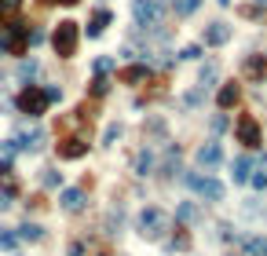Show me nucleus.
<instances>
[{"mask_svg":"<svg viewBox=\"0 0 267 256\" xmlns=\"http://www.w3.org/2000/svg\"><path fill=\"white\" fill-rule=\"evenodd\" d=\"M168 231H172V216L165 213L161 205L139 209V216H136V234L143 238V242H165Z\"/></svg>","mask_w":267,"mask_h":256,"instance_id":"obj_1","label":"nucleus"},{"mask_svg":"<svg viewBox=\"0 0 267 256\" xmlns=\"http://www.w3.org/2000/svg\"><path fill=\"white\" fill-rule=\"evenodd\" d=\"M180 179H183V187H187V190H194V194H198V201L219 205V201L227 198V187L219 183L216 176H209V172H205V176H201V172H183Z\"/></svg>","mask_w":267,"mask_h":256,"instance_id":"obj_2","label":"nucleus"},{"mask_svg":"<svg viewBox=\"0 0 267 256\" xmlns=\"http://www.w3.org/2000/svg\"><path fill=\"white\" fill-rule=\"evenodd\" d=\"M48 95H44V84H22V92L15 95V110L19 114H26L29 121H37V117H44L48 114Z\"/></svg>","mask_w":267,"mask_h":256,"instance_id":"obj_3","label":"nucleus"},{"mask_svg":"<svg viewBox=\"0 0 267 256\" xmlns=\"http://www.w3.org/2000/svg\"><path fill=\"white\" fill-rule=\"evenodd\" d=\"M77 44H81V26H77L73 19H62L52 29V52L59 59H73L77 55Z\"/></svg>","mask_w":267,"mask_h":256,"instance_id":"obj_4","label":"nucleus"},{"mask_svg":"<svg viewBox=\"0 0 267 256\" xmlns=\"http://www.w3.org/2000/svg\"><path fill=\"white\" fill-rule=\"evenodd\" d=\"M26 48H29V26H26V22H11V26H4V33H0V55L22 59Z\"/></svg>","mask_w":267,"mask_h":256,"instance_id":"obj_5","label":"nucleus"},{"mask_svg":"<svg viewBox=\"0 0 267 256\" xmlns=\"http://www.w3.org/2000/svg\"><path fill=\"white\" fill-rule=\"evenodd\" d=\"M132 19L139 29H158L165 19V0H132Z\"/></svg>","mask_w":267,"mask_h":256,"instance_id":"obj_6","label":"nucleus"},{"mask_svg":"<svg viewBox=\"0 0 267 256\" xmlns=\"http://www.w3.org/2000/svg\"><path fill=\"white\" fill-rule=\"evenodd\" d=\"M234 139H238L242 146H249V150H256L263 143V128L256 121V114H238L234 117Z\"/></svg>","mask_w":267,"mask_h":256,"instance_id":"obj_7","label":"nucleus"},{"mask_svg":"<svg viewBox=\"0 0 267 256\" xmlns=\"http://www.w3.org/2000/svg\"><path fill=\"white\" fill-rule=\"evenodd\" d=\"M92 150V143L84 139V135H62V139L55 143V154L59 161H81L84 154Z\"/></svg>","mask_w":267,"mask_h":256,"instance_id":"obj_8","label":"nucleus"},{"mask_svg":"<svg viewBox=\"0 0 267 256\" xmlns=\"http://www.w3.org/2000/svg\"><path fill=\"white\" fill-rule=\"evenodd\" d=\"M59 209H62V213H70V216H81L84 209H88L84 187H62L59 190Z\"/></svg>","mask_w":267,"mask_h":256,"instance_id":"obj_9","label":"nucleus"},{"mask_svg":"<svg viewBox=\"0 0 267 256\" xmlns=\"http://www.w3.org/2000/svg\"><path fill=\"white\" fill-rule=\"evenodd\" d=\"M194 161H198V169H205V172H212V169H219V165H224V146H219L216 139H209V143H201V146L194 150Z\"/></svg>","mask_w":267,"mask_h":256,"instance_id":"obj_10","label":"nucleus"},{"mask_svg":"<svg viewBox=\"0 0 267 256\" xmlns=\"http://www.w3.org/2000/svg\"><path fill=\"white\" fill-rule=\"evenodd\" d=\"M231 37H234V26H227V22H209L205 29H201V48H224Z\"/></svg>","mask_w":267,"mask_h":256,"instance_id":"obj_11","label":"nucleus"},{"mask_svg":"<svg viewBox=\"0 0 267 256\" xmlns=\"http://www.w3.org/2000/svg\"><path fill=\"white\" fill-rule=\"evenodd\" d=\"M263 77H267V55H245L242 59V81H249V84H263Z\"/></svg>","mask_w":267,"mask_h":256,"instance_id":"obj_12","label":"nucleus"},{"mask_svg":"<svg viewBox=\"0 0 267 256\" xmlns=\"http://www.w3.org/2000/svg\"><path fill=\"white\" fill-rule=\"evenodd\" d=\"M15 143H19V154H40V150L48 146V132H44V128L19 132V135H15Z\"/></svg>","mask_w":267,"mask_h":256,"instance_id":"obj_13","label":"nucleus"},{"mask_svg":"<svg viewBox=\"0 0 267 256\" xmlns=\"http://www.w3.org/2000/svg\"><path fill=\"white\" fill-rule=\"evenodd\" d=\"M242 103V84L238 81H224L219 84V92H216V110L219 114H227V110H234Z\"/></svg>","mask_w":267,"mask_h":256,"instance_id":"obj_14","label":"nucleus"},{"mask_svg":"<svg viewBox=\"0 0 267 256\" xmlns=\"http://www.w3.org/2000/svg\"><path fill=\"white\" fill-rule=\"evenodd\" d=\"M191 249H194V238H191V231L187 227H172V234L165 238V252H180V256H191Z\"/></svg>","mask_w":267,"mask_h":256,"instance_id":"obj_15","label":"nucleus"},{"mask_svg":"<svg viewBox=\"0 0 267 256\" xmlns=\"http://www.w3.org/2000/svg\"><path fill=\"white\" fill-rule=\"evenodd\" d=\"M132 172H136L139 179H147V176L158 172V158H154V150H150V146L136 150V158H132Z\"/></svg>","mask_w":267,"mask_h":256,"instance_id":"obj_16","label":"nucleus"},{"mask_svg":"<svg viewBox=\"0 0 267 256\" xmlns=\"http://www.w3.org/2000/svg\"><path fill=\"white\" fill-rule=\"evenodd\" d=\"M205 220V213H201V205L198 201H180L176 205V223L180 227H194V223Z\"/></svg>","mask_w":267,"mask_h":256,"instance_id":"obj_17","label":"nucleus"},{"mask_svg":"<svg viewBox=\"0 0 267 256\" xmlns=\"http://www.w3.org/2000/svg\"><path fill=\"white\" fill-rule=\"evenodd\" d=\"M110 22H114V11H110V8H99V11L88 19V29H84L88 40H99V37L106 33V26H110Z\"/></svg>","mask_w":267,"mask_h":256,"instance_id":"obj_18","label":"nucleus"},{"mask_svg":"<svg viewBox=\"0 0 267 256\" xmlns=\"http://www.w3.org/2000/svg\"><path fill=\"white\" fill-rule=\"evenodd\" d=\"M150 77V66L147 63H132V66H121L117 70V81L121 84H143Z\"/></svg>","mask_w":267,"mask_h":256,"instance_id":"obj_19","label":"nucleus"},{"mask_svg":"<svg viewBox=\"0 0 267 256\" xmlns=\"http://www.w3.org/2000/svg\"><path fill=\"white\" fill-rule=\"evenodd\" d=\"M15 234H19V242H44V238H48V231H44L40 223H33V220L19 223V227H15Z\"/></svg>","mask_w":267,"mask_h":256,"instance_id":"obj_20","label":"nucleus"},{"mask_svg":"<svg viewBox=\"0 0 267 256\" xmlns=\"http://www.w3.org/2000/svg\"><path fill=\"white\" fill-rule=\"evenodd\" d=\"M242 252L245 256H267V234H245L242 238Z\"/></svg>","mask_w":267,"mask_h":256,"instance_id":"obj_21","label":"nucleus"},{"mask_svg":"<svg viewBox=\"0 0 267 256\" xmlns=\"http://www.w3.org/2000/svg\"><path fill=\"white\" fill-rule=\"evenodd\" d=\"M249 176H253V158H234L231 161V179L234 183H249Z\"/></svg>","mask_w":267,"mask_h":256,"instance_id":"obj_22","label":"nucleus"},{"mask_svg":"<svg viewBox=\"0 0 267 256\" xmlns=\"http://www.w3.org/2000/svg\"><path fill=\"white\" fill-rule=\"evenodd\" d=\"M37 73H40V63H37V59H22V63H19V70H15V77H19L22 84H33V77H37Z\"/></svg>","mask_w":267,"mask_h":256,"instance_id":"obj_23","label":"nucleus"},{"mask_svg":"<svg viewBox=\"0 0 267 256\" xmlns=\"http://www.w3.org/2000/svg\"><path fill=\"white\" fill-rule=\"evenodd\" d=\"M216 77H219V70H216V63H205V66L198 70V88H201V92H209V88L216 84Z\"/></svg>","mask_w":267,"mask_h":256,"instance_id":"obj_24","label":"nucleus"},{"mask_svg":"<svg viewBox=\"0 0 267 256\" xmlns=\"http://www.w3.org/2000/svg\"><path fill=\"white\" fill-rule=\"evenodd\" d=\"M143 135H154V139H165V135H168V125H165V117H147V121H143Z\"/></svg>","mask_w":267,"mask_h":256,"instance_id":"obj_25","label":"nucleus"},{"mask_svg":"<svg viewBox=\"0 0 267 256\" xmlns=\"http://www.w3.org/2000/svg\"><path fill=\"white\" fill-rule=\"evenodd\" d=\"M40 187L44 190H62V172L59 169H40Z\"/></svg>","mask_w":267,"mask_h":256,"instance_id":"obj_26","label":"nucleus"},{"mask_svg":"<svg viewBox=\"0 0 267 256\" xmlns=\"http://www.w3.org/2000/svg\"><path fill=\"white\" fill-rule=\"evenodd\" d=\"M121 135H124V125H121V121H110V125L103 128V146H114Z\"/></svg>","mask_w":267,"mask_h":256,"instance_id":"obj_27","label":"nucleus"},{"mask_svg":"<svg viewBox=\"0 0 267 256\" xmlns=\"http://www.w3.org/2000/svg\"><path fill=\"white\" fill-rule=\"evenodd\" d=\"M201 8V0H172V11H176V19H187V15H194Z\"/></svg>","mask_w":267,"mask_h":256,"instance_id":"obj_28","label":"nucleus"},{"mask_svg":"<svg viewBox=\"0 0 267 256\" xmlns=\"http://www.w3.org/2000/svg\"><path fill=\"white\" fill-rule=\"evenodd\" d=\"M201 103H205V92H201V88H194V92H187V95L180 99V107L191 114V110H198V107H201Z\"/></svg>","mask_w":267,"mask_h":256,"instance_id":"obj_29","label":"nucleus"},{"mask_svg":"<svg viewBox=\"0 0 267 256\" xmlns=\"http://www.w3.org/2000/svg\"><path fill=\"white\" fill-rule=\"evenodd\" d=\"M0 249H4V252L19 249V234H15V227H0Z\"/></svg>","mask_w":267,"mask_h":256,"instance_id":"obj_30","label":"nucleus"},{"mask_svg":"<svg viewBox=\"0 0 267 256\" xmlns=\"http://www.w3.org/2000/svg\"><path fill=\"white\" fill-rule=\"evenodd\" d=\"M92 70H96L99 77H106L110 70H117V55H99L96 63H92Z\"/></svg>","mask_w":267,"mask_h":256,"instance_id":"obj_31","label":"nucleus"},{"mask_svg":"<svg viewBox=\"0 0 267 256\" xmlns=\"http://www.w3.org/2000/svg\"><path fill=\"white\" fill-rule=\"evenodd\" d=\"M88 92L96 95V99H103V95L110 92V77H99V73H96V77H92V84H88Z\"/></svg>","mask_w":267,"mask_h":256,"instance_id":"obj_32","label":"nucleus"},{"mask_svg":"<svg viewBox=\"0 0 267 256\" xmlns=\"http://www.w3.org/2000/svg\"><path fill=\"white\" fill-rule=\"evenodd\" d=\"M249 187H253L256 194H263V190H267V172H263V169H256L253 176H249Z\"/></svg>","mask_w":267,"mask_h":256,"instance_id":"obj_33","label":"nucleus"},{"mask_svg":"<svg viewBox=\"0 0 267 256\" xmlns=\"http://www.w3.org/2000/svg\"><path fill=\"white\" fill-rule=\"evenodd\" d=\"M227 125H231V121H227V114H216V117H209V132H212V135L227 132Z\"/></svg>","mask_w":267,"mask_h":256,"instance_id":"obj_34","label":"nucleus"},{"mask_svg":"<svg viewBox=\"0 0 267 256\" xmlns=\"http://www.w3.org/2000/svg\"><path fill=\"white\" fill-rule=\"evenodd\" d=\"M180 59H187V63H194V59H201V44H191V48H183Z\"/></svg>","mask_w":267,"mask_h":256,"instance_id":"obj_35","label":"nucleus"},{"mask_svg":"<svg viewBox=\"0 0 267 256\" xmlns=\"http://www.w3.org/2000/svg\"><path fill=\"white\" fill-rule=\"evenodd\" d=\"M44 95H48V103H62V88L59 84H44Z\"/></svg>","mask_w":267,"mask_h":256,"instance_id":"obj_36","label":"nucleus"},{"mask_svg":"<svg viewBox=\"0 0 267 256\" xmlns=\"http://www.w3.org/2000/svg\"><path fill=\"white\" fill-rule=\"evenodd\" d=\"M0 8H4V15H15L22 8V0H0Z\"/></svg>","mask_w":267,"mask_h":256,"instance_id":"obj_37","label":"nucleus"},{"mask_svg":"<svg viewBox=\"0 0 267 256\" xmlns=\"http://www.w3.org/2000/svg\"><path fill=\"white\" fill-rule=\"evenodd\" d=\"M70 256H84V242H73L70 245Z\"/></svg>","mask_w":267,"mask_h":256,"instance_id":"obj_38","label":"nucleus"},{"mask_svg":"<svg viewBox=\"0 0 267 256\" xmlns=\"http://www.w3.org/2000/svg\"><path fill=\"white\" fill-rule=\"evenodd\" d=\"M11 205H15V201L8 198V194H0V213H8V209H11Z\"/></svg>","mask_w":267,"mask_h":256,"instance_id":"obj_39","label":"nucleus"},{"mask_svg":"<svg viewBox=\"0 0 267 256\" xmlns=\"http://www.w3.org/2000/svg\"><path fill=\"white\" fill-rule=\"evenodd\" d=\"M216 4H219V8H231V0H216Z\"/></svg>","mask_w":267,"mask_h":256,"instance_id":"obj_40","label":"nucleus"},{"mask_svg":"<svg viewBox=\"0 0 267 256\" xmlns=\"http://www.w3.org/2000/svg\"><path fill=\"white\" fill-rule=\"evenodd\" d=\"M59 4H77V0H59Z\"/></svg>","mask_w":267,"mask_h":256,"instance_id":"obj_41","label":"nucleus"},{"mask_svg":"<svg viewBox=\"0 0 267 256\" xmlns=\"http://www.w3.org/2000/svg\"><path fill=\"white\" fill-rule=\"evenodd\" d=\"M40 4H55V0H40Z\"/></svg>","mask_w":267,"mask_h":256,"instance_id":"obj_42","label":"nucleus"},{"mask_svg":"<svg viewBox=\"0 0 267 256\" xmlns=\"http://www.w3.org/2000/svg\"><path fill=\"white\" fill-rule=\"evenodd\" d=\"M0 22H4V8H0Z\"/></svg>","mask_w":267,"mask_h":256,"instance_id":"obj_43","label":"nucleus"},{"mask_svg":"<svg viewBox=\"0 0 267 256\" xmlns=\"http://www.w3.org/2000/svg\"><path fill=\"white\" fill-rule=\"evenodd\" d=\"M256 4H267V0H256Z\"/></svg>","mask_w":267,"mask_h":256,"instance_id":"obj_44","label":"nucleus"},{"mask_svg":"<svg viewBox=\"0 0 267 256\" xmlns=\"http://www.w3.org/2000/svg\"><path fill=\"white\" fill-rule=\"evenodd\" d=\"M103 256H110V252H103Z\"/></svg>","mask_w":267,"mask_h":256,"instance_id":"obj_45","label":"nucleus"}]
</instances>
